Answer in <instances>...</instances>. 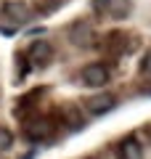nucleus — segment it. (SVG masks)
I'll return each mask as SVG.
<instances>
[{
    "label": "nucleus",
    "mask_w": 151,
    "mask_h": 159,
    "mask_svg": "<svg viewBox=\"0 0 151 159\" xmlns=\"http://www.w3.org/2000/svg\"><path fill=\"white\" fill-rule=\"evenodd\" d=\"M24 135L34 143H43V141H50L53 138V122L48 117H32L27 119V125H24Z\"/></svg>",
    "instance_id": "1"
},
{
    "label": "nucleus",
    "mask_w": 151,
    "mask_h": 159,
    "mask_svg": "<svg viewBox=\"0 0 151 159\" xmlns=\"http://www.w3.org/2000/svg\"><path fill=\"white\" fill-rule=\"evenodd\" d=\"M93 8L112 19H125L130 13V0H93Z\"/></svg>",
    "instance_id": "2"
},
{
    "label": "nucleus",
    "mask_w": 151,
    "mask_h": 159,
    "mask_svg": "<svg viewBox=\"0 0 151 159\" xmlns=\"http://www.w3.org/2000/svg\"><path fill=\"white\" fill-rule=\"evenodd\" d=\"M82 82L88 88H101L109 82V66L106 64H90L82 69Z\"/></svg>",
    "instance_id": "3"
},
{
    "label": "nucleus",
    "mask_w": 151,
    "mask_h": 159,
    "mask_svg": "<svg viewBox=\"0 0 151 159\" xmlns=\"http://www.w3.org/2000/svg\"><path fill=\"white\" fill-rule=\"evenodd\" d=\"M27 58H29V64H34V66H45V64L53 58V45L45 43V40H37V43L29 45Z\"/></svg>",
    "instance_id": "4"
},
{
    "label": "nucleus",
    "mask_w": 151,
    "mask_h": 159,
    "mask_svg": "<svg viewBox=\"0 0 151 159\" xmlns=\"http://www.w3.org/2000/svg\"><path fill=\"white\" fill-rule=\"evenodd\" d=\"M3 16L8 19V24H24V21H29V8H27V3H19V0H11V3H6L3 6Z\"/></svg>",
    "instance_id": "5"
},
{
    "label": "nucleus",
    "mask_w": 151,
    "mask_h": 159,
    "mask_svg": "<svg viewBox=\"0 0 151 159\" xmlns=\"http://www.w3.org/2000/svg\"><path fill=\"white\" fill-rule=\"evenodd\" d=\"M114 103H117V98H114V96H109V93H98V96H93L88 101V111L95 114V117H101V114L112 111Z\"/></svg>",
    "instance_id": "6"
},
{
    "label": "nucleus",
    "mask_w": 151,
    "mask_h": 159,
    "mask_svg": "<svg viewBox=\"0 0 151 159\" xmlns=\"http://www.w3.org/2000/svg\"><path fill=\"white\" fill-rule=\"evenodd\" d=\"M143 151H140V143L135 141L133 135H127L122 143L117 146V159H140Z\"/></svg>",
    "instance_id": "7"
},
{
    "label": "nucleus",
    "mask_w": 151,
    "mask_h": 159,
    "mask_svg": "<svg viewBox=\"0 0 151 159\" xmlns=\"http://www.w3.org/2000/svg\"><path fill=\"white\" fill-rule=\"evenodd\" d=\"M69 37H72V43H77V45H85L90 40V29L85 27V24H77V27L69 32Z\"/></svg>",
    "instance_id": "8"
},
{
    "label": "nucleus",
    "mask_w": 151,
    "mask_h": 159,
    "mask_svg": "<svg viewBox=\"0 0 151 159\" xmlns=\"http://www.w3.org/2000/svg\"><path fill=\"white\" fill-rule=\"evenodd\" d=\"M61 8V0H37L34 3V11L37 13H53Z\"/></svg>",
    "instance_id": "9"
},
{
    "label": "nucleus",
    "mask_w": 151,
    "mask_h": 159,
    "mask_svg": "<svg viewBox=\"0 0 151 159\" xmlns=\"http://www.w3.org/2000/svg\"><path fill=\"white\" fill-rule=\"evenodd\" d=\"M13 143V135H11V130H6V127H0V151H6L8 146Z\"/></svg>",
    "instance_id": "10"
},
{
    "label": "nucleus",
    "mask_w": 151,
    "mask_h": 159,
    "mask_svg": "<svg viewBox=\"0 0 151 159\" xmlns=\"http://www.w3.org/2000/svg\"><path fill=\"white\" fill-rule=\"evenodd\" d=\"M140 72L146 74V77H151V51L143 56V61H140Z\"/></svg>",
    "instance_id": "11"
}]
</instances>
